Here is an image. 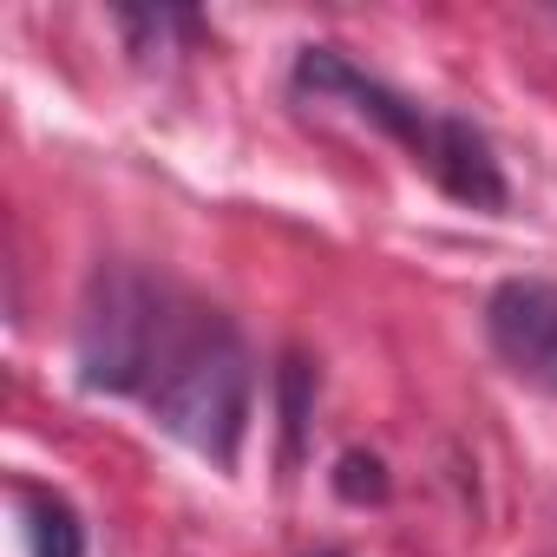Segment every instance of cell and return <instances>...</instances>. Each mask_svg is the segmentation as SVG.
Here are the masks:
<instances>
[{
    "label": "cell",
    "mask_w": 557,
    "mask_h": 557,
    "mask_svg": "<svg viewBox=\"0 0 557 557\" xmlns=\"http://www.w3.org/2000/svg\"><path fill=\"white\" fill-rule=\"evenodd\" d=\"M184 315H171V296L138 269H106L92 283L86 322H79V381L99 394H145L158 374V355L171 348Z\"/></svg>",
    "instance_id": "obj_3"
},
{
    "label": "cell",
    "mask_w": 557,
    "mask_h": 557,
    "mask_svg": "<svg viewBox=\"0 0 557 557\" xmlns=\"http://www.w3.org/2000/svg\"><path fill=\"white\" fill-rule=\"evenodd\" d=\"M309 394H315V368L309 361H283V433H289V459L302 453V426H309Z\"/></svg>",
    "instance_id": "obj_6"
},
{
    "label": "cell",
    "mask_w": 557,
    "mask_h": 557,
    "mask_svg": "<svg viewBox=\"0 0 557 557\" xmlns=\"http://www.w3.org/2000/svg\"><path fill=\"white\" fill-rule=\"evenodd\" d=\"M322 557H342V550H322Z\"/></svg>",
    "instance_id": "obj_8"
},
{
    "label": "cell",
    "mask_w": 557,
    "mask_h": 557,
    "mask_svg": "<svg viewBox=\"0 0 557 557\" xmlns=\"http://www.w3.org/2000/svg\"><path fill=\"white\" fill-rule=\"evenodd\" d=\"M485 342L492 355L537 394H557V283L511 275L485 296Z\"/></svg>",
    "instance_id": "obj_4"
},
{
    "label": "cell",
    "mask_w": 557,
    "mask_h": 557,
    "mask_svg": "<svg viewBox=\"0 0 557 557\" xmlns=\"http://www.w3.org/2000/svg\"><path fill=\"white\" fill-rule=\"evenodd\" d=\"M335 492H342L348 505H381V498H387V466H381L374 453H342Z\"/></svg>",
    "instance_id": "obj_7"
},
{
    "label": "cell",
    "mask_w": 557,
    "mask_h": 557,
    "mask_svg": "<svg viewBox=\"0 0 557 557\" xmlns=\"http://www.w3.org/2000/svg\"><path fill=\"white\" fill-rule=\"evenodd\" d=\"M34 557H86V524L66 498H34Z\"/></svg>",
    "instance_id": "obj_5"
},
{
    "label": "cell",
    "mask_w": 557,
    "mask_h": 557,
    "mask_svg": "<svg viewBox=\"0 0 557 557\" xmlns=\"http://www.w3.org/2000/svg\"><path fill=\"white\" fill-rule=\"evenodd\" d=\"M296 92H309V99H342L348 112H361V119H368L374 132H387L446 197H459V203H472V210H505V177H498V158H492V145H485L479 125L400 99L394 86L368 79V73H361L348 53H335V47H302V60H296Z\"/></svg>",
    "instance_id": "obj_1"
},
{
    "label": "cell",
    "mask_w": 557,
    "mask_h": 557,
    "mask_svg": "<svg viewBox=\"0 0 557 557\" xmlns=\"http://www.w3.org/2000/svg\"><path fill=\"white\" fill-rule=\"evenodd\" d=\"M145 400L171 440H184L210 466H236L243 426H249V355L230 335V322L184 315L171 348L158 355Z\"/></svg>",
    "instance_id": "obj_2"
}]
</instances>
